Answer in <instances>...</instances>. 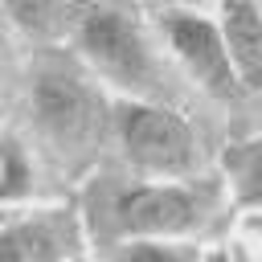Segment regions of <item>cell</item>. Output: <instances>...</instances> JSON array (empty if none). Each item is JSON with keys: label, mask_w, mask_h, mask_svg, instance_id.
Listing matches in <instances>:
<instances>
[{"label": "cell", "mask_w": 262, "mask_h": 262, "mask_svg": "<svg viewBox=\"0 0 262 262\" xmlns=\"http://www.w3.org/2000/svg\"><path fill=\"white\" fill-rule=\"evenodd\" d=\"M172 4H180V8H201V12H205L213 0H172Z\"/></svg>", "instance_id": "8fae6325"}, {"label": "cell", "mask_w": 262, "mask_h": 262, "mask_svg": "<svg viewBox=\"0 0 262 262\" xmlns=\"http://www.w3.org/2000/svg\"><path fill=\"white\" fill-rule=\"evenodd\" d=\"M90 205V225L106 229L111 237H188L205 229L217 213V180L209 176H180V180H115L98 184Z\"/></svg>", "instance_id": "7a4b0ae2"}, {"label": "cell", "mask_w": 262, "mask_h": 262, "mask_svg": "<svg viewBox=\"0 0 262 262\" xmlns=\"http://www.w3.org/2000/svg\"><path fill=\"white\" fill-rule=\"evenodd\" d=\"M33 188V164L20 143H0V201H20Z\"/></svg>", "instance_id": "30bf717a"}, {"label": "cell", "mask_w": 262, "mask_h": 262, "mask_svg": "<svg viewBox=\"0 0 262 262\" xmlns=\"http://www.w3.org/2000/svg\"><path fill=\"white\" fill-rule=\"evenodd\" d=\"M82 250H86L82 229L66 213L29 217V221L0 229V262H8V258H66V254H82Z\"/></svg>", "instance_id": "8992f818"}, {"label": "cell", "mask_w": 262, "mask_h": 262, "mask_svg": "<svg viewBox=\"0 0 262 262\" xmlns=\"http://www.w3.org/2000/svg\"><path fill=\"white\" fill-rule=\"evenodd\" d=\"M156 25H160V37L168 41L172 57L180 61V70L209 98H217V102H225L233 111L246 106L250 90H246V82H242V74L233 66L229 45H225V33H221V25L213 16H205L201 8L172 4V8H160Z\"/></svg>", "instance_id": "5b68a950"}, {"label": "cell", "mask_w": 262, "mask_h": 262, "mask_svg": "<svg viewBox=\"0 0 262 262\" xmlns=\"http://www.w3.org/2000/svg\"><path fill=\"white\" fill-rule=\"evenodd\" d=\"M0 4L29 41H53L57 33H66L70 0H0Z\"/></svg>", "instance_id": "9c48e42d"}, {"label": "cell", "mask_w": 262, "mask_h": 262, "mask_svg": "<svg viewBox=\"0 0 262 262\" xmlns=\"http://www.w3.org/2000/svg\"><path fill=\"white\" fill-rule=\"evenodd\" d=\"M29 119L53 156L78 160L94 151L111 131V102L90 78V66L49 61L29 82Z\"/></svg>", "instance_id": "3957f363"}, {"label": "cell", "mask_w": 262, "mask_h": 262, "mask_svg": "<svg viewBox=\"0 0 262 262\" xmlns=\"http://www.w3.org/2000/svg\"><path fill=\"white\" fill-rule=\"evenodd\" d=\"M0 53H4V49H0Z\"/></svg>", "instance_id": "7c38bea8"}, {"label": "cell", "mask_w": 262, "mask_h": 262, "mask_svg": "<svg viewBox=\"0 0 262 262\" xmlns=\"http://www.w3.org/2000/svg\"><path fill=\"white\" fill-rule=\"evenodd\" d=\"M111 135L135 176H151V180L201 176L205 164L201 139L172 102L135 98V94L111 98Z\"/></svg>", "instance_id": "277c9868"}, {"label": "cell", "mask_w": 262, "mask_h": 262, "mask_svg": "<svg viewBox=\"0 0 262 262\" xmlns=\"http://www.w3.org/2000/svg\"><path fill=\"white\" fill-rule=\"evenodd\" d=\"M78 57L90 66L94 78H106L123 94L135 98H156L180 106V82L156 53L147 29L111 0H70V20H66Z\"/></svg>", "instance_id": "6da1fadb"}, {"label": "cell", "mask_w": 262, "mask_h": 262, "mask_svg": "<svg viewBox=\"0 0 262 262\" xmlns=\"http://www.w3.org/2000/svg\"><path fill=\"white\" fill-rule=\"evenodd\" d=\"M221 176H225L237 209L262 213V135L233 139L221 151Z\"/></svg>", "instance_id": "ba28073f"}, {"label": "cell", "mask_w": 262, "mask_h": 262, "mask_svg": "<svg viewBox=\"0 0 262 262\" xmlns=\"http://www.w3.org/2000/svg\"><path fill=\"white\" fill-rule=\"evenodd\" d=\"M217 25L250 94H262V0H217Z\"/></svg>", "instance_id": "52a82bcc"}]
</instances>
